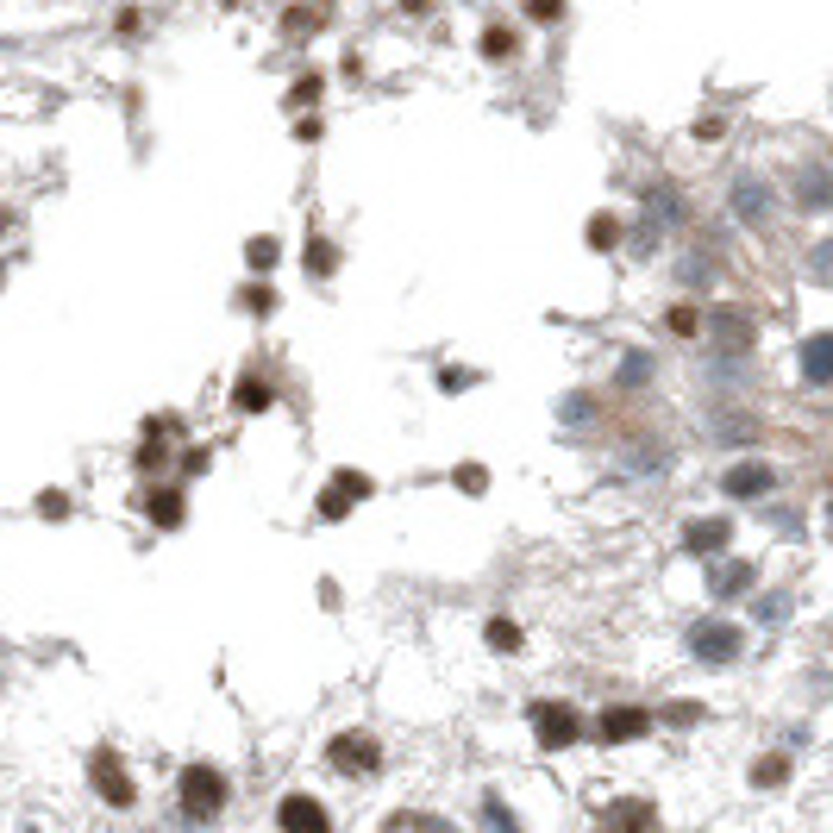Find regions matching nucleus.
<instances>
[{"label":"nucleus","instance_id":"f257e3e1","mask_svg":"<svg viewBox=\"0 0 833 833\" xmlns=\"http://www.w3.org/2000/svg\"><path fill=\"white\" fill-rule=\"evenodd\" d=\"M226 796H232V783L213 771V765H188L182 777H176V808L188 821H213L226 808Z\"/></svg>","mask_w":833,"mask_h":833},{"label":"nucleus","instance_id":"f03ea898","mask_svg":"<svg viewBox=\"0 0 833 833\" xmlns=\"http://www.w3.org/2000/svg\"><path fill=\"white\" fill-rule=\"evenodd\" d=\"M326 765L345 771V777H376V771H383V746H376L370 733H332Z\"/></svg>","mask_w":833,"mask_h":833},{"label":"nucleus","instance_id":"7ed1b4c3","mask_svg":"<svg viewBox=\"0 0 833 833\" xmlns=\"http://www.w3.org/2000/svg\"><path fill=\"white\" fill-rule=\"evenodd\" d=\"M533 733H539L545 752H564V746L583 740V714L570 702H533Z\"/></svg>","mask_w":833,"mask_h":833},{"label":"nucleus","instance_id":"20e7f679","mask_svg":"<svg viewBox=\"0 0 833 833\" xmlns=\"http://www.w3.org/2000/svg\"><path fill=\"white\" fill-rule=\"evenodd\" d=\"M88 777H94V796H101V802H113V808H132L138 783L126 777V765H119V752H113V746H101V752L88 758Z\"/></svg>","mask_w":833,"mask_h":833},{"label":"nucleus","instance_id":"39448f33","mask_svg":"<svg viewBox=\"0 0 833 833\" xmlns=\"http://www.w3.org/2000/svg\"><path fill=\"white\" fill-rule=\"evenodd\" d=\"M370 489H376V483H370L364 470H332V483L320 489V520H345Z\"/></svg>","mask_w":833,"mask_h":833},{"label":"nucleus","instance_id":"423d86ee","mask_svg":"<svg viewBox=\"0 0 833 833\" xmlns=\"http://www.w3.org/2000/svg\"><path fill=\"white\" fill-rule=\"evenodd\" d=\"M740 627H727V621H702L696 633H689V652H696L702 664H727V658H740Z\"/></svg>","mask_w":833,"mask_h":833},{"label":"nucleus","instance_id":"0eeeda50","mask_svg":"<svg viewBox=\"0 0 833 833\" xmlns=\"http://www.w3.org/2000/svg\"><path fill=\"white\" fill-rule=\"evenodd\" d=\"M595 733H602L608 746L646 740V733H652V714H646V708H627V702H614V708H602V721H595Z\"/></svg>","mask_w":833,"mask_h":833},{"label":"nucleus","instance_id":"6e6552de","mask_svg":"<svg viewBox=\"0 0 833 833\" xmlns=\"http://www.w3.org/2000/svg\"><path fill=\"white\" fill-rule=\"evenodd\" d=\"M276 827L282 833H332V815L314 796H282L276 802Z\"/></svg>","mask_w":833,"mask_h":833},{"label":"nucleus","instance_id":"1a4fd4ad","mask_svg":"<svg viewBox=\"0 0 833 833\" xmlns=\"http://www.w3.org/2000/svg\"><path fill=\"white\" fill-rule=\"evenodd\" d=\"M595 827H602V833H658V808L621 796V802H608V808H602V821H595Z\"/></svg>","mask_w":833,"mask_h":833},{"label":"nucleus","instance_id":"9d476101","mask_svg":"<svg viewBox=\"0 0 833 833\" xmlns=\"http://www.w3.org/2000/svg\"><path fill=\"white\" fill-rule=\"evenodd\" d=\"M145 514H151V527L176 533L182 520H188V502H182V489H151V495H145Z\"/></svg>","mask_w":833,"mask_h":833},{"label":"nucleus","instance_id":"9b49d317","mask_svg":"<svg viewBox=\"0 0 833 833\" xmlns=\"http://www.w3.org/2000/svg\"><path fill=\"white\" fill-rule=\"evenodd\" d=\"M802 376L808 383H833V332H815L802 345Z\"/></svg>","mask_w":833,"mask_h":833},{"label":"nucleus","instance_id":"f8f14e48","mask_svg":"<svg viewBox=\"0 0 833 833\" xmlns=\"http://www.w3.org/2000/svg\"><path fill=\"white\" fill-rule=\"evenodd\" d=\"M765 489H771V470H765V464L727 470V495H740V502H752V495H765Z\"/></svg>","mask_w":833,"mask_h":833},{"label":"nucleus","instance_id":"ddd939ff","mask_svg":"<svg viewBox=\"0 0 833 833\" xmlns=\"http://www.w3.org/2000/svg\"><path fill=\"white\" fill-rule=\"evenodd\" d=\"M727 520H696V527H689L683 533V545H689V552H721V545H727Z\"/></svg>","mask_w":833,"mask_h":833},{"label":"nucleus","instance_id":"4468645a","mask_svg":"<svg viewBox=\"0 0 833 833\" xmlns=\"http://www.w3.org/2000/svg\"><path fill=\"white\" fill-rule=\"evenodd\" d=\"M752 783H758V790H783V783H790V758H783V752L752 758Z\"/></svg>","mask_w":833,"mask_h":833},{"label":"nucleus","instance_id":"2eb2a0df","mask_svg":"<svg viewBox=\"0 0 833 833\" xmlns=\"http://www.w3.org/2000/svg\"><path fill=\"white\" fill-rule=\"evenodd\" d=\"M270 401H276V389H270V383H257V376H245V383L232 389V408H245V414H264Z\"/></svg>","mask_w":833,"mask_h":833},{"label":"nucleus","instance_id":"dca6fc26","mask_svg":"<svg viewBox=\"0 0 833 833\" xmlns=\"http://www.w3.org/2000/svg\"><path fill=\"white\" fill-rule=\"evenodd\" d=\"M245 264H251L257 276H270V270L282 264V245H276L270 232H264V238H251V245H245Z\"/></svg>","mask_w":833,"mask_h":833},{"label":"nucleus","instance_id":"f3484780","mask_svg":"<svg viewBox=\"0 0 833 833\" xmlns=\"http://www.w3.org/2000/svg\"><path fill=\"white\" fill-rule=\"evenodd\" d=\"M332 270H339V251L326 245V232H314L307 238V276H332Z\"/></svg>","mask_w":833,"mask_h":833},{"label":"nucleus","instance_id":"a211bd4d","mask_svg":"<svg viewBox=\"0 0 833 833\" xmlns=\"http://www.w3.org/2000/svg\"><path fill=\"white\" fill-rule=\"evenodd\" d=\"M752 589V564H727V570H714V595H740Z\"/></svg>","mask_w":833,"mask_h":833},{"label":"nucleus","instance_id":"6ab92c4d","mask_svg":"<svg viewBox=\"0 0 833 833\" xmlns=\"http://www.w3.org/2000/svg\"><path fill=\"white\" fill-rule=\"evenodd\" d=\"M483 639H489L495 652H520V627H514V621H502V614H495V621L483 627Z\"/></svg>","mask_w":833,"mask_h":833},{"label":"nucleus","instance_id":"aec40b11","mask_svg":"<svg viewBox=\"0 0 833 833\" xmlns=\"http://www.w3.org/2000/svg\"><path fill=\"white\" fill-rule=\"evenodd\" d=\"M614 238H621L614 213H595V220H589V245H595V251H614Z\"/></svg>","mask_w":833,"mask_h":833},{"label":"nucleus","instance_id":"412c9836","mask_svg":"<svg viewBox=\"0 0 833 833\" xmlns=\"http://www.w3.org/2000/svg\"><path fill=\"white\" fill-rule=\"evenodd\" d=\"M664 326H671L677 339H696V332H702V314H696V307H671V314H664Z\"/></svg>","mask_w":833,"mask_h":833},{"label":"nucleus","instance_id":"4be33fe9","mask_svg":"<svg viewBox=\"0 0 833 833\" xmlns=\"http://www.w3.org/2000/svg\"><path fill=\"white\" fill-rule=\"evenodd\" d=\"M714 320H721V339H727V345H746V339H752L746 314H714Z\"/></svg>","mask_w":833,"mask_h":833},{"label":"nucleus","instance_id":"5701e85b","mask_svg":"<svg viewBox=\"0 0 833 833\" xmlns=\"http://www.w3.org/2000/svg\"><path fill=\"white\" fill-rule=\"evenodd\" d=\"M483 51H489V57H514V32H508V26H489V32H483Z\"/></svg>","mask_w":833,"mask_h":833},{"label":"nucleus","instance_id":"b1692460","mask_svg":"<svg viewBox=\"0 0 833 833\" xmlns=\"http://www.w3.org/2000/svg\"><path fill=\"white\" fill-rule=\"evenodd\" d=\"M458 489H464V495H483V489H489V470H483V464H458Z\"/></svg>","mask_w":833,"mask_h":833},{"label":"nucleus","instance_id":"393cba45","mask_svg":"<svg viewBox=\"0 0 833 833\" xmlns=\"http://www.w3.org/2000/svg\"><path fill=\"white\" fill-rule=\"evenodd\" d=\"M558 13H564V0H527V19H533V26H558Z\"/></svg>","mask_w":833,"mask_h":833},{"label":"nucleus","instance_id":"a878e982","mask_svg":"<svg viewBox=\"0 0 833 833\" xmlns=\"http://www.w3.org/2000/svg\"><path fill=\"white\" fill-rule=\"evenodd\" d=\"M238 301H245V307H251V314H276V295L264 289V282H251V289H245V295H238Z\"/></svg>","mask_w":833,"mask_h":833},{"label":"nucleus","instance_id":"bb28decb","mask_svg":"<svg viewBox=\"0 0 833 833\" xmlns=\"http://www.w3.org/2000/svg\"><path fill=\"white\" fill-rule=\"evenodd\" d=\"M320 88H326L320 76H301V82H295V94H289V101H295V107H307V101H314V94H320Z\"/></svg>","mask_w":833,"mask_h":833},{"label":"nucleus","instance_id":"cd10ccee","mask_svg":"<svg viewBox=\"0 0 833 833\" xmlns=\"http://www.w3.org/2000/svg\"><path fill=\"white\" fill-rule=\"evenodd\" d=\"M38 508H44V514H51V520H63V514H69V495H57V489H51V495H44V502H38Z\"/></svg>","mask_w":833,"mask_h":833},{"label":"nucleus","instance_id":"c85d7f7f","mask_svg":"<svg viewBox=\"0 0 833 833\" xmlns=\"http://www.w3.org/2000/svg\"><path fill=\"white\" fill-rule=\"evenodd\" d=\"M426 7H433V0H401V13H426Z\"/></svg>","mask_w":833,"mask_h":833},{"label":"nucleus","instance_id":"c756f323","mask_svg":"<svg viewBox=\"0 0 833 833\" xmlns=\"http://www.w3.org/2000/svg\"><path fill=\"white\" fill-rule=\"evenodd\" d=\"M395 833H401V827H395Z\"/></svg>","mask_w":833,"mask_h":833}]
</instances>
